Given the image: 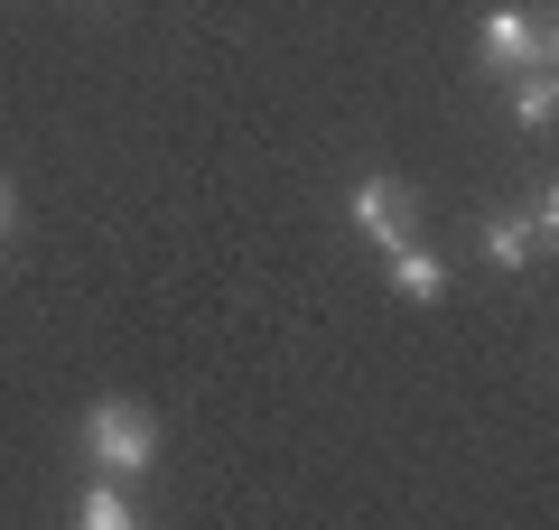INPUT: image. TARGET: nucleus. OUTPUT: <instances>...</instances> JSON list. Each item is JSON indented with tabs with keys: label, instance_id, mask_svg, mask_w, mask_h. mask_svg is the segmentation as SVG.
Listing matches in <instances>:
<instances>
[{
	"label": "nucleus",
	"instance_id": "obj_1",
	"mask_svg": "<svg viewBox=\"0 0 559 530\" xmlns=\"http://www.w3.org/2000/svg\"><path fill=\"white\" fill-rule=\"evenodd\" d=\"M84 456H94V474H150L159 466V419L140 400H94L84 410Z\"/></svg>",
	"mask_w": 559,
	"mask_h": 530
},
{
	"label": "nucleus",
	"instance_id": "obj_2",
	"mask_svg": "<svg viewBox=\"0 0 559 530\" xmlns=\"http://www.w3.org/2000/svg\"><path fill=\"white\" fill-rule=\"evenodd\" d=\"M476 47H485V65L495 75H522V65H550V20H532L522 0H495L476 20Z\"/></svg>",
	"mask_w": 559,
	"mask_h": 530
},
{
	"label": "nucleus",
	"instance_id": "obj_3",
	"mask_svg": "<svg viewBox=\"0 0 559 530\" xmlns=\"http://www.w3.org/2000/svg\"><path fill=\"white\" fill-rule=\"evenodd\" d=\"M411 224H419V196H411V177H392V168L355 177V233L373 242V252H392V242H411Z\"/></svg>",
	"mask_w": 559,
	"mask_h": 530
},
{
	"label": "nucleus",
	"instance_id": "obj_4",
	"mask_svg": "<svg viewBox=\"0 0 559 530\" xmlns=\"http://www.w3.org/2000/svg\"><path fill=\"white\" fill-rule=\"evenodd\" d=\"M382 261H392V289L411 298V308H439V298H448V261H439V252H419V242H392Z\"/></svg>",
	"mask_w": 559,
	"mask_h": 530
},
{
	"label": "nucleus",
	"instance_id": "obj_5",
	"mask_svg": "<svg viewBox=\"0 0 559 530\" xmlns=\"http://www.w3.org/2000/svg\"><path fill=\"white\" fill-rule=\"evenodd\" d=\"M540 252H550V242H540V224L522 215V205H513V215H495V224H485V261H495V270H532Z\"/></svg>",
	"mask_w": 559,
	"mask_h": 530
},
{
	"label": "nucleus",
	"instance_id": "obj_6",
	"mask_svg": "<svg viewBox=\"0 0 559 530\" xmlns=\"http://www.w3.org/2000/svg\"><path fill=\"white\" fill-rule=\"evenodd\" d=\"M550 112H559V75L550 65H522L513 75V121L522 131H550Z\"/></svg>",
	"mask_w": 559,
	"mask_h": 530
},
{
	"label": "nucleus",
	"instance_id": "obj_7",
	"mask_svg": "<svg viewBox=\"0 0 559 530\" xmlns=\"http://www.w3.org/2000/svg\"><path fill=\"white\" fill-rule=\"evenodd\" d=\"M75 521H84V530H131V493H121V484H84Z\"/></svg>",
	"mask_w": 559,
	"mask_h": 530
},
{
	"label": "nucleus",
	"instance_id": "obj_8",
	"mask_svg": "<svg viewBox=\"0 0 559 530\" xmlns=\"http://www.w3.org/2000/svg\"><path fill=\"white\" fill-rule=\"evenodd\" d=\"M0 233H10V186H0Z\"/></svg>",
	"mask_w": 559,
	"mask_h": 530
}]
</instances>
